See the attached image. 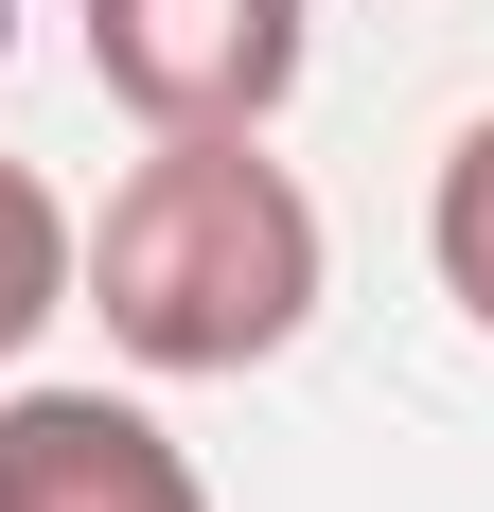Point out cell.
Instances as JSON below:
<instances>
[{
  "instance_id": "7a4b0ae2",
  "label": "cell",
  "mask_w": 494,
  "mask_h": 512,
  "mask_svg": "<svg viewBox=\"0 0 494 512\" xmlns=\"http://www.w3.org/2000/svg\"><path fill=\"white\" fill-rule=\"evenodd\" d=\"M318 53V0H89V71L106 106H142L159 142L177 124H265Z\"/></svg>"
},
{
  "instance_id": "3957f363",
  "label": "cell",
  "mask_w": 494,
  "mask_h": 512,
  "mask_svg": "<svg viewBox=\"0 0 494 512\" xmlns=\"http://www.w3.org/2000/svg\"><path fill=\"white\" fill-rule=\"evenodd\" d=\"M0 512H212V477L124 389H0Z\"/></svg>"
},
{
  "instance_id": "277c9868",
  "label": "cell",
  "mask_w": 494,
  "mask_h": 512,
  "mask_svg": "<svg viewBox=\"0 0 494 512\" xmlns=\"http://www.w3.org/2000/svg\"><path fill=\"white\" fill-rule=\"evenodd\" d=\"M71 265H89V248H71L53 177H36V159H0V371H18L53 318H71Z\"/></svg>"
},
{
  "instance_id": "5b68a950",
  "label": "cell",
  "mask_w": 494,
  "mask_h": 512,
  "mask_svg": "<svg viewBox=\"0 0 494 512\" xmlns=\"http://www.w3.org/2000/svg\"><path fill=\"white\" fill-rule=\"evenodd\" d=\"M424 248H442V301L494 336V106L459 124V159H442V212H424Z\"/></svg>"
},
{
  "instance_id": "6da1fadb",
  "label": "cell",
  "mask_w": 494,
  "mask_h": 512,
  "mask_svg": "<svg viewBox=\"0 0 494 512\" xmlns=\"http://www.w3.org/2000/svg\"><path fill=\"white\" fill-rule=\"evenodd\" d=\"M71 283H89V318L142 371H265L318 318V195L265 159V124H177L106 195Z\"/></svg>"
}]
</instances>
